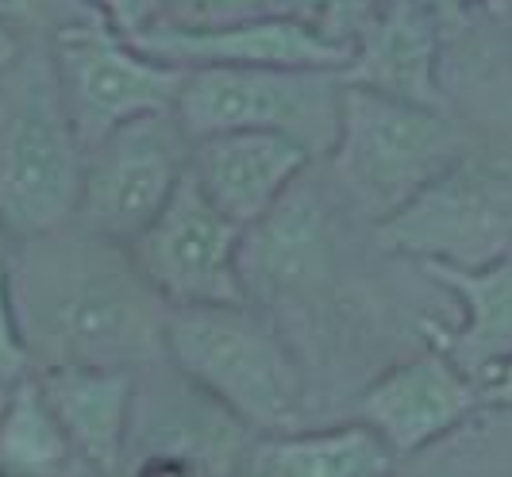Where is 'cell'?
I'll use <instances>...</instances> for the list:
<instances>
[{
  "mask_svg": "<svg viewBox=\"0 0 512 477\" xmlns=\"http://www.w3.org/2000/svg\"><path fill=\"white\" fill-rule=\"evenodd\" d=\"M189 151L193 135L181 127L178 112H147L112 127L85 151L77 224L131 243L189 174Z\"/></svg>",
  "mask_w": 512,
  "mask_h": 477,
  "instance_id": "obj_8",
  "label": "cell"
},
{
  "mask_svg": "<svg viewBox=\"0 0 512 477\" xmlns=\"http://www.w3.org/2000/svg\"><path fill=\"white\" fill-rule=\"evenodd\" d=\"M174 370V366H170ZM251 424H243L231 408L208 397L201 385L174 370V385L135 393V420H131V458H162L185 462L189 470H216V474H243L247 454L258 443Z\"/></svg>",
  "mask_w": 512,
  "mask_h": 477,
  "instance_id": "obj_12",
  "label": "cell"
},
{
  "mask_svg": "<svg viewBox=\"0 0 512 477\" xmlns=\"http://www.w3.org/2000/svg\"><path fill=\"white\" fill-rule=\"evenodd\" d=\"M443 35V24L420 0H393L382 16L362 27L351 47V62L343 66V81L412 104L447 108L439 85Z\"/></svg>",
  "mask_w": 512,
  "mask_h": 477,
  "instance_id": "obj_16",
  "label": "cell"
},
{
  "mask_svg": "<svg viewBox=\"0 0 512 477\" xmlns=\"http://www.w3.org/2000/svg\"><path fill=\"white\" fill-rule=\"evenodd\" d=\"M482 389V408H497V412H512V358L501 362L493 374L478 381Z\"/></svg>",
  "mask_w": 512,
  "mask_h": 477,
  "instance_id": "obj_26",
  "label": "cell"
},
{
  "mask_svg": "<svg viewBox=\"0 0 512 477\" xmlns=\"http://www.w3.org/2000/svg\"><path fill=\"white\" fill-rule=\"evenodd\" d=\"M343 85V70L320 66H193L174 112L193 139L270 131L293 139L316 162L335 151Z\"/></svg>",
  "mask_w": 512,
  "mask_h": 477,
  "instance_id": "obj_5",
  "label": "cell"
},
{
  "mask_svg": "<svg viewBox=\"0 0 512 477\" xmlns=\"http://www.w3.org/2000/svg\"><path fill=\"white\" fill-rule=\"evenodd\" d=\"M420 4L443 24V31L466 27L478 12H489V16H512V0H420Z\"/></svg>",
  "mask_w": 512,
  "mask_h": 477,
  "instance_id": "obj_25",
  "label": "cell"
},
{
  "mask_svg": "<svg viewBox=\"0 0 512 477\" xmlns=\"http://www.w3.org/2000/svg\"><path fill=\"white\" fill-rule=\"evenodd\" d=\"M308 151L270 131H216L193 139L189 177L239 227L262 220L308 170Z\"/></svg>",
  "mask_w": 512,
  "mask_h": 477,
  "instance_id": "obj_15",
  "label": "cell"
},
{
  "mask_svg": "<svg viewBox=\"0 0 512 477\" xmlns=\"http://www.w3.org/2000/svg\"><path fill=\"white\" fill-rule=\"evenodd\" d=\"M85 147L66 116L54 58L20 51L0 70V220L16 243L77 220Z\"/></svg>",
  "mask_w": 512,
  "mask_h": 477,
  "instance_id": "obj_3",
  "label": "cell"
},
{
  "mask_svg": "<svg viewBox=\"0 0 512 477\" xmlns=\"http://www.w3.org/2000/svg\"><path fill=\"white\" fill-rule=\"evenodd\" d=\"M93 8V16L101 20L108 31L135 39L143 31H151L166 20V4L170 0H85Z\"/></svg>",
  "mask_w": 512,
  "mask_h": 477,
  "instance_id": "obj_24",
  "label": "cell"
},
{
  "mask_svg": "<svg viewBox=\"0 0 512 477\" xmlns=\"http://www.w3.org/2000/svg\"><path fill=\"white\" fill-rule=\"evenodd\" d=\"M339 227L332 201L305 185V174L274 204L262 220L243 227L239 274L247 285V301L266 316L308 304L335 274Z\"/></svg>",
  "mask_w": 512,
  "mask_h": 477,
  "instance_id": "obj_10",
  "label": "cell"
},
{
  "mask_svg": "<svg viewBox=\"0 0 512 477\" xmlns=\"http://www.w3.org/2000/svg\"><path fill=\"white\" fill-rule=\"evenodd\" d=\"M31 374H35V354L27 347L24 327H20L8 262H0V385H16Z\"/></svg>",
  "mask_w": 512,
  "mask_h": 477,
  "instance_id": "obj_22",
  "label": "cell"
},
{
  "mask_svg": "<svg viewBox=\"0 0 512 477\" xmlns=\"http://www.w3.org/2000/svg\"><path fill=\"white\" fill-rule=\"evenodd\" d=\"M43 397L70 435L81 474H120L131 462L139 374L124 366L62 362L35 370Z\"/></svg>",
  "mask_w": 512,
  "mask_h": 477,
  "instance_id": "obj_14",
  "label": "cell"
},
{
  "mask_svg": "<svg viewBox=\"0 0 512 477\" xmlns=\"http://www.w3.org/2000/svg\"><path fill=\"white\" fill-rule=\"evenodd\" d=\"M51 43L62 104L85 151L135 116L178 108L189 70L139 51L101 20L62 27L51 35Z\"/></svg>",
  "mask_w": 512,
  "mask_h": 477,
  "instance_id": "obj_7",
  "label": "cell"
},
{
  "mask_svg": "<svg viewBox=\"0 0 512 477\" xmlns=\"http://www.w3.org/2000/svg\"><path fill=\"white\" fill-rule=\"evenodd\" d=\"M166 358L262 435L305 420V370L274 316L255 304H170Z\"/></svg>",
  "mask_w": 512,
  "mask_h": 477,
  "instance_id": "obj_2",
  "label": "cell"
},
{
  "mask_svg": "<svg viewBox=\"0 0 512 477\" xmlns=\"http://www.w3.org/2000/svg\"><path fill=\"white\" fill-rule=\"evenodd\" d=\"M470 147V131L447 108L412 104L347 81L339 139L324 162L332 166V185L343 204L378 224Z\"/></svg>",
  "mask_w": 512,
  "mask_h": 477,
  "instance_id": "obj_4",
  "label": "cell"
},
{
  "mask_svg": "<svg viewBox=\"0 0 512 477\" xmlns=\"http://www.w3.org/2000/svg\"><path fill=\"white\" fill-rule=\"evenodd\" d=\"M482 412L478 381L459 370L436 343L389 366L355 401V416L366 420L401 458L420 454Z\"/></svg>",
  "mask_w": 512,
  "mask_h": 477,
  "instance_id": "obj_11",
  "label": "cell"
},
{
  "mask_svg": "<svg viewBox=\"0 0 512 477\" xmlns=\"http://www.w3.org/2000/svg\"><path fill=\"white\" fill-rule=\"evenodd\" d=\"M74 470L81 466L70 447V435L51 412L35 374L16 381L0 412V474L51 477L74 474Z\"/></svg>",
  "mask_w": 512,
  "mask_h": 477,
  "instance_id": "obj_19",
  "label": "cell"
},
{
  "mask_svg": "<svg viewBox=\"0 0 512 477\" xmlns=\"http://www.w3.org/2000/svg\"><path fill=\"white\" fill-rule=\"evenodd\" d=\"M128 247L166 304H251L239 274L243 227L208 201L189 174Z\"/></svg>",
  "mask_w": 512,
  "mask_h": 477,
  "instance_id": "obj_9",
  "label": "cell"
},
{
  "mask_svg": "<svg viewBox=\"0 0 512 477\" xmlns=\"http://www.w3.org/2000/svg\"><path fill=\"white\" fill-rule=\"evenodd\" d=\"M12 297L35 370L62 362L151 370L166 362V308L128 243L74 224L12 247Z\"/></svg>",
  "mask_w": 512,
  "mask_h": 477,
  "instance_id": "obj_1",
  "label": "cell"
},
{
  "mask_svg": "<svg viewBox=\"0 0 512 477\" xmlns=\"http://www.w3.org/2000/svg\"><path fill=\"white\" fill-rule=\"evenodd\" d=\"M401 466V454L366 420L339 427H297L282 435H258L243 474L262 477H385Z\"/></svg>",
  "mask_w": 512,
  "mask_h": 477,
  "instance_id": "obj_18",
  "label": "cell"
},
{
  "mask_svg": "<svg viewBox=\"0 0 512 477\" xmlns=\"http://www.w3.org/2000/svg\"><path fill=\"white\" fill-rule=\"evenodd\" d=\"M139 51L154 54L162 62L193 66H320L343 70L351 62V47L328 39L320 27L293 16H255L216 27H170L158 24L131 39Z\"/></svg>",
  "mask_w": 512,
  "mask_h": 477,
  "instance_id": "obj_13",
  "label": "cell"
},
{
  "mask_svg": "<svg viewBox=\"0 0 512 477\" xmlns=\"http://www.w3.org/2000/svg\"><path fill=\"white\" fill-rule=\"evenodd\" d=\"M12 247H16V239L8 235V227H4V220H0V262H8V258H12Z\"/></svg>",
  "mask_w": 512,
  "mask_h": 477,
  "instance_id": "obj_28",
  "label": "cell"
},
{
  "mask_svg": "<svg viewBox=\"0 0 512 477\" xmlns=\"http://www.w3.org/2000/svg\"><path fill=\"white\" fill-rule=\"evenodd\" d=\"M378 247L409 262L486 266L512 251V154L470 147L412 201L374 224Z\"/></svg>",
  "mask_w": 512,
  "mask_h": 477,
  "instance_id": "obj_6",
  "label": "cell"
},
{
  "mask_svg": "<svg viewBox=\"0 0 512 477\" xmlns=\"http://www.w3.org/2000/svg\"><path fill=\"white\" fill-rule=\"evenodd\" d=\"M8 389H12V385H0V412H4V401H8Z\"/></svg>",
  "mask_w": 512,
  "mask_h": 477,
  "instance_id": "obj_29",
  "label": "cell"
},
{
  "mask_svg": "<svg viewBox=\"0 0 512 477\" xmlns=\"http://www.w3.org/2000/svg\"><path fill=\"white\" fill-rule=\"evenodd\" d=\"M285 12V0H170L166 20L170 27H216L235 20H255Z\"/></svg>",
  "mask_w": 512,
  "mask_h": 477,
  "instance_id": "obj_21",
  "label": "cell"
},
{
  "mask_svg": "<svg viewBox=\"0 0 512 477\" xmlns=\"http://www.w3.org/2000/svg\"><path fill=\"white\" fill-rule=\"evenodd\" d=\"M20 51H24V35H16L12 27L0 20V70H4Z\"/></svg>",
  "mask_w": 512,
  "mask_h": 477,
  "instance_id": "obj_27",
  "label": "cell"
},
{
  "mask_svg": "<svg viewBox=\"0 0 512 477\" xmlns=\"http://www.w3.org/2000/svg\"><path fill=\"white\" fill-rule=\"evenodd\" d=\"M0 20L16 35L20 31H43V27H51L54 35L62 27L81 24V20H97V16H93V8L85 0H0Z\"/></svg>",
  "mask_w": 512,
  "mask_h": 477,
  "instance_id": "obj_23",
  "label": "cell"
},
{
  "mask_svg": "<svg viewBox=\"0 0 512 477\" xmlns=\"http://www.w3.org/2000/svg\"><path fill=\"white\" fill-rule=\"evenodd\" d=\"M420 274L432 277L459 301V324L443 327L424 320V339L436 343L459 370L482 381L512 358V251L486 266H447L420 262Z\"/></svg>",
  "mask_w": 512,
  "mask_h": 477,
  "instance_id": "obj_17",
  "label": "cell"
},
{
  "mask_svg": "<svg viewBox=\"0 0 512 477\" xmlns=\"http://www.w3.org/2000/svg\"><path fill=\"white\" fill-rule=\"evenodd\" d=\"M393 0H285V12L301 16L312 27H320L328 39L355 47L362 27L374 16H382Z\"/></svg>",
  "mask_w": 512,
  "mask_h": 477,
  "instance_id": "obj_20",
  "label": "cell"
}]
</instances>
